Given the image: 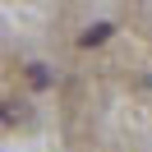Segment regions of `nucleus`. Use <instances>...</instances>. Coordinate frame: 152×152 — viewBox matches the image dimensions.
I'll return each instance as SVG.
<instances>
[{
  "instance_id": "f257e3e1",
  "label": "nucleus",
  "mask_w": 152,
  "mask_h": 152,
  "mask_svg": "<svg viewBox=\"0 0 152 152\" xmlns=\"http://www.w3.org/2000/svg\"><path fill=\"white\" fill-rule=\"evenodd\" d=\"M111 37V23H97V28H88L83 37H78V46H97V42H106Z\"/></svg>"
}]
</instances>
